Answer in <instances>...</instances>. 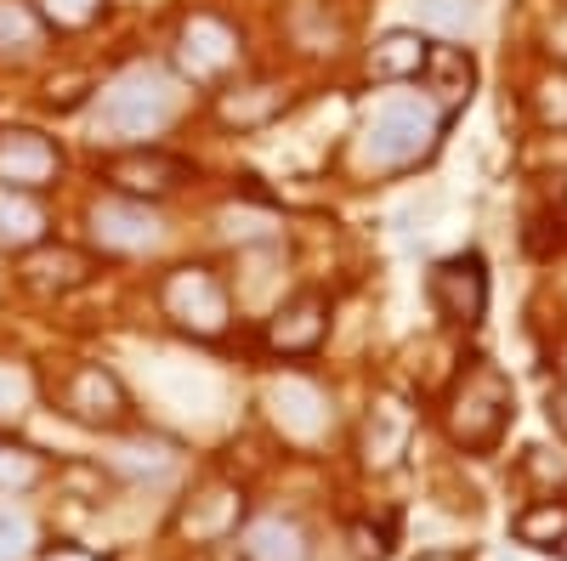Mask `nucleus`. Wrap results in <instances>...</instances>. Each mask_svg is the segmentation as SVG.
Here are the masks:
<instances>
[{
    "mask_svg": "<svg viewBox=\"0 0 567 561\" xmlns=\"http://www.w3.org/2000/svg\"><path fill=\"white\" fill-rule=\"evenodd\" d=\"M449 136V120L420 97V91H398L386 85L358 120V143H352V159L358 170L369 176H403V170H420L443 148Z\"/></svg>",
    "mask_w": 567,
    "mask_h": 561,
    "instance_id": "obj_1",
    "label": "nucleus"
},
{
    "mask_svg": "<svg viewBox=\"0 0 567 561\" xmlns=\"http://www.w3.org/2000/svg\"><path fill=\"white\" fill-rule=\"evenodd\" d=\"M182 103H187V91L171 69L131 63L97 91V103H91V131H97V143H109V148H136V143L165 136L182 120Z\"/></svg>",
    "mask_w": 567,
    "mask_h": 561,
    "instance_id": "obj_2",
    "label": "nucleus"
},
{
    "mask_svg": "<svg viewBox=\"0 0 567 561\" xmlns=\"http://www.w3.org/2000/svg\"><path fill=\"white\" fill-rule=\"evenodd\" d=\"M516 419V386L494 357H471L443 397V432L460 454H494Z\"/></svg>",
    "mask_w": 567,
    "mask_h": 561,
    "instance_id": "obj_3",
    "label": "nucleus"
},
{
    "mask_svg": "<svg viewBox=\"0 0 567 561\" xmlns=\"http://www.w3.org/2000/svg\"><path fill=\"white\" fill-rule=\"evenodd\" d=\"M159 312L187 341H221L233 330V284L210 261H182L159 278Z\"/></svg>",
    "mask_w": 567,
    "mask_h": 561,
    "instance_id": "obj_4",
    "label": "nucleus"
},
{
    "mask_svg": "<svg viewBox=\"0 0 567 561\" xmlns=\"http://www.w3.org/2000/svg\"><path fill=\"white\" fill-rule=\"evenodd\" d=\"M245 69V34L239 23H227L221 12H187L171 40V74L182 85H227Z\"/></svg>",
    "mask_w": 567,
    "mask_h": 561,
    "instance_id": "obj_5",
    "label": "nucleus"
},
{
    "mask_svg": "<svg viewBox=\"0 0 567 561\" xmlns=\"http://www.w3.org/2000/svg\"><path fill=\"white\" fill-rule=\"evenodd\" d=\"M52 403L74 419V426L103 432V437L131 432V419H136V403H131L125 381H120L109 363H97V357L69 363V368L58 374V386H52Z\"/></svg>",
    "mask_w": 567,
    "mask_h": 561,
    "instance_id": "obj_6",
    "label": "nucleus"
},
{
    "mask_svg": "<svg viewBox=\"0 0 567 561\" xmlns=\"http://www.w3.org/2000/svg\"><path fill=\"white\" fill-rule=\"evenodd\" d=\"M85 232H91V245H97L103 256H125V261L154 256V250H165V239H171L159 205L109 194V187L85 205Z\"/></svg>",
    "mask_w": 567,
    "mask_h": 561,
    "instance_id": "obj_7",
    "label": "nucleus"
},
{
    "mask_svg": "<svg viewBox=\"0 0 567 561\" xmlns=\"http://www.w3.org/2000/svg\"><path fill=\"white\" fill-rule=\"evenodd\" d=\"M329 318H336V301H329L318 284H301L290 295H278L261 318V346L284 363H301L318 357L329 341Z\"/></svg>",
    "mask_w": 567,
    "mask_h": 561,
    "instance_id": "obj_8",
    "label": "nucleus"
},
{
    "mask_svg": "<svg viewBox=\"0 0 567 561\" xmlns=\"http://www.w3.org/2000/svg\"><path fill=\"white\" fill-rule=\"evenodd\" d=\"M187 181H194V159H182V154H171L159 143L114 148L103 159V187H109V194H125V199L159 205V199H171L176 187H187Z\"/></svg>",
    "mask_w": 567,
    "mask_h": 561,
    "instance_id": "obj_9",
    "label": "nucleus"
},
{
    "mask_svg": "<svg viewBox=\"0 0 567 561\" xmlns=\"http://www.w3.org/2000/svg\"><path fill=\"white\" fill-rule=\"evenodd\" d=\"M425 301L432 312L449 323V330H477L488 318V261L477 250L443 256L432 272H425Z\"/></svg>",
    "mask_w": 567,
    "mask_h": 561,
    "instance_id": "obj_10",
    "label": "nucleus"
},
{
    "mask_svg": "<svg viewBox=\"0 0 567 561\" xmlns=\"http://www.w3.org/2000/svg\"><path fill=\"white\" fill-rule=\"evenodd\" d=\"M63 143L34 125H0V187L18 194H52L63 181Z\"/></svg>",
    "mask_w": 567,
    "mask_h": 561,
    "instance_id": "obj_11",
    "label": "nucleus"
},
{
    "mask_svg": "<svg viewBox=\"0 0 567 561\" xmlns=\"http://www.w3.org/2000/svg\"><path fill=\"white\" fill-rule=\"evenodd\" d=\"M97 278V250H80L63 239H40L34 250L18 256V284L40 301H63L74 290H85Z\"/></svg>",
    "mask_w": 567,
    "mask_h": 561,
    "instance_id": "obj_12",
    "label": "nucleus"
},
{
    "mask_svg": "<svg viewBox=\"0 0 567 561\" xmlns=\"http://www.w3.org/2000/svg\"><path fill=\"white\" fill-rule=\"evenodd\" d=\"M414 85H420V97L454 125L460 108L477 97V58H471V45H460V40H432V52H425V69H420Z\"/></svg>",
    "mask_w": 567,
    "mask_h": 561,
    "instance_id": "obj_13",
    "label": "nucleus"
},
{
    "mask_svg": "<svg viewBox=\"0 0 567 561\" xmlns=\"http://www.w3.org/2000/svg\"><path fill=\"white\" fill-rule=\"evenodd\" d=\"M290 108V91L278 80H227L216 85V120L227 131H267Z\"/></svg>",
    "mask_w": 567,
    "mask_h": 561,
    "instance_id": "obj_14",
    "label": "nucleus"
},
{
    "mask_svg": "<svg viewBox=\"0 0 567 561\" xmlns=\"http://www.w3.org/2000/svg\"><path fill=\"white\" fill-rule=\"evenodd\" d=\"M425 52H432V34L398 23L386 34H374V45L363 52V74L374 85H414L420 69H425Z\"/></svg>",
    "mask_w": 567,
    "mask_h": 561,
    "instance_id": "obj_15",
    "label": "nucleus"
},
{
    "mask_svg": "<svg viewBox=\"0 0 567 561\" xmlns=\"http://www.w3.org/2000/svg\"><path fill=\"white\" fill-rule=\"evenodd\" d=\"M239 522H245V494L233 482H205L182 505V533L194 544H221V539L239 533Z\"/></svg>",
    "mask_w": 567,
    "mask_h": 561,
    "instance_id": "obj_16",
    "label": "nucleus"
},
{
    "mask_svg": "<svg viewBox=\"0 0 567 561\" xmlns=\"http://www.w3.org/2000/svg\"><path fill=\"white\" fill-rule=\"evenodd\" d=\"M409 437H414V414L398 397H381L363 419V465L369 471H392V465L409 454Z\"/></svg>",
    "mask_w": 567,
    "mask_h": 561,
    "instance_id": "obj_17",
    "label": "nucleus"
},
{
    "mask_svg": "<svg viewBox=\"0 0 567 561\" xmlns=\"http://www.w3.org/2000/svg\"><path fill=\"white\" fill-rule=\"evenodd\" d=\"M45 18L29 7V0H0V69H23L45 52Z\"/></svg>",
    "mask_w": 567,
    "mask_h": 561,
    "instance_id": "obj_18",
    "label": "nucleus"
},
{
    "mask_svg": "<svg viewBox=\"0 0 567 561\" xmlns=\"http://www.w3.org/2000/svg\"><path fill=\"white\" fill-rule=\"evenodd\" d=\"M267 403H272V419L290 437H318L323 432V419H329V403H323V392L312 386V381H301V374H290V381H278L272 392H267Z\"/></svg>",
    "mask_w": 567,
    "mask_h": 561,
    "instance_id": "obj_19",
    "label": "nucleus"
},
{
    "mask_svg": "<svg viewBox=\"0 0 567 561\" xmlns=\"http://www.w3.org/2000/svg\"><path fill=\"white\" fill-rule=\"evenodd\" d=\"M52 216H45L40 194H18V187H0V250L7 256H23L34 250L40 239H52Z\"/></svg>",
    "mask_w": 567,
    "mask_h": 561,
    "instance_id": "obj_20",
    "label": "nucleus"
},
{
    "mask_svg": "<svg viewBox=\"0 0 567 561\" xmlns=\"http://www.w3.org/2000/svg\"><path fill=\"white\" fill-rule=\"evenodd\" d=\"M245 561H312V544H307V528L296 517H256L239 539Z\"/></svg>",
    "mask_w": 567,
    "mask_h": 561,
    "instance_id": "obj_21",
    "label": "nucleus"
},
{
    "mask_svg": "<svg viewBox=\"0 0 567 561\" xmlns=\"http://www.w3.org/2000/svg\"><path fill=\"white\" fill-rule=\"evenodd\" d=\"M511 533H516V544H528V550H556V539L567 533V499H534L528 510H523V517H516L511 522Z\"/></svg>",
    "mask_w": 567,
    "mask_h": 561,
    "instance_id": "obj_22",
    "label": "nucleus"
},
{
    "mask_svg": "<svg viewBox=\"0 0 567 561\" xmlns=\"http://www.w3.org/2000/svg\"><path fill=\"white\" fill-rule=\"evenodd\" d=\"M414 18H420V29L454 40L483 23V0H414Z\"/></svg>",
    "mask_w": 567,
    "mask_h": 561,
    "instance_id": "obj_23",
    "label": "nucleus"
},
{
    "mask_svg": "<svg viewBox=\"0 0 567 561\" xmlns=\"http://www.w3.org/2000/svg\"><path fill=\"white\" fill-rule=\"evenodd\" d=\"M296 40L312 58H336L341 52V23L329 18V7H301L296 12Z\"/></svg>",
    "mask_w": 567,
    "mask_h": 561,
    "instance_id": "obj_24",
    "label": "nucleus"
},
{
    "mask_svg": "<svg viewBox=\"0 0 567 561\" xmlns=\"http://www.w3.org/2000/svg\"><path fill=\"white\" fill-rule=\"evenodd\" d=\"M40 477H45V459H40L34 448H23V443L0 437V494H23V488H34Z\"/></svg>",
    "mask_w": 567,
    "mask_h": 561,
    "instance_id": "obj_25",
    "label": "nucleus"
},
{
    "mask_svg": "<svg viewBox=\"0 0 567 561\" xmlns=\"http://www.w3.org/2000/svg\"><path fill=\"white\" fill-rule=\"evenodd\" d=\"M216 227H221V239H227V245H239V250H250V245H272V239H278V232H272V216H261V210H239V205L216 210Z\"/></svg>",
    "mask_w": 567,
    "mask_h": 561,
    "instance_id": "obj_26",
    "label": "nucleus"
},
{
    "mask_svg": "<svg viewBox=\"0 0 567 561\" xmlns=\"http://www.w3.org/2000/svg\"><path fill=\"white\" fill-rule=\"evenodd\" d=\"M29 7L45 18V29H91L109 12V0H29Z\"/></svg>",
    "mask_w": 567,
    "mask_h": 561,
    "instance_id": "obj_27",
    "label": "nucleus"
},
{
    "mask_svg": "<svg viewBox=\"0 0 567 561\" xmlns=\"http://www.w3.org/2000/svg\"><path fill=\"white\" fill-rule=\"evenodd\" d=\"M34 550V517L23 505H0V561H23Z\"/></svg>",
    "mask_w": 567,
    "mask_h": 561,
    "instance_id": "obj_28",
    "label": "nucleus"
},
{
    "mask_svg": "<svg viewBox=\"0 0 567 561\" xmlns=\"http://www.w3.org/2000/svg\"><path fill=\"white\" fill-rule=\"evenodd\" d=\"M534 120H539L545 131H567V74H561V69L534 85Z\"/></svg>",
    "mask_w": 567,
    "mask_h": 561,
    "instance_id": "obj_29",
    "label": "nucleus"
},
{
    "mask_svg": "<svg viewBox=\"0 0 567 561\" xmlns=\"http://www.w3.org/2000/svg\"><path fill=\"white\" fill-rule=\"evenodd\" d=\"M528 471H534V477H556V482H567V454H550V448H528Z\"/></svg>",
    "mask_w": 567,
    "mask_h": 561,
    "instance_id": "obj_30",
    "label": "nucleus"
},
{
    "mask_svg": "<svg viewBox=\"0 0 567 561\" xmlns=\"http://www.w3.org/2000/svg\"><path fill=\"white\" fill-rule=\"evenodd\" d=\"M550 426L567 437V363L556 368V386H550Z\"/></svg>",
    "mask_w": 567,
    "mask_h": 561,
    "instance_id": "obj_31",
    "label": "nucleus"
},
{
    "mask_svg": "<svg viewBox=\"0 0 567 561\" xmlns=\"http://www.w3.org/2000/svg\"><path fill=\"white\" fill-rule=\"evenodd\" d=\"M414 561H477V555H471V550H420Z\"/></svg>",
    "mask_w": 567,
    "mask_h": 561,
    "instance_id": "obj_32",
    "label": "nucleus"
},
{
    "mask_svg": "<svg viewBox=\"0 0 567 561\" xmlns=\"http://www.w3.org/2000/svg\"><path fill=\"white\" fill-rule=\"evenodd\" d=\"M550 45H556V52H561V58H567V18H561V23H556V29H550Z\"/></svg>",
    "mask_w": 567,
    "mask_h": 561,
    "instance_id": "obj_33",
    "label": "nucleus"
},
{
    "mask_svg": "<svg viewBox=\"0 0 567 561\" xmlns=\"http://www.w3.org/2000/svg\"><path fill=\"white\" fill-rule=\"evenodd\" d=\"M45 561H97V555H85V550H58V555H45Z\"/></svg>",
    "mask_w": 567,
    "mask_h": 561,
    "instance_id": "obj_34",
    "label": "nucleus"
},
{
    "mask_svg": "<svg viewBox=\"0 0 567 561\" xmlns=\"http://www.w3.org/2000/svg\"><path fill=\"white\" fill-rule=\"evenodd\" d=\"M550 555H561V561H567V533H561V539H556V550H550Z\"/></svg>",
    "mask_w": 567,
    "mask_h": 561,
    "instance_id": "obj_35",
    "label": "nucleus"
}]
</instances>
